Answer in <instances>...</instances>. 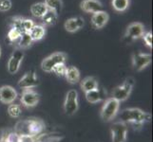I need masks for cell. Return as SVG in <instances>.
Segmentation results:
<instances>
[{
    "label": "cell",
    "instance_id": "277c9868",
    "mask_svg": "<svg viewBox=\"0 0 153 142\" xmlns=\"http://www.w3.org/2000/svg\"><path fill=\"white\" fill-rule=\"evenodd\" d=\"M134 83H135V82H134L133 78H128L124 82L122 85H119L114 88V90L112 91L111 98L115 99L116 101H118L119 102H125L126 99H128L131 91H132Z\"/></svg>",
    "mask_w": 153,
    "mask_h": 142
},
{
    "label": "cell",
    "instance_id": "1f68e13d",
    "mask_svg": "<svg viewBox=\"0 0 153 142\" xmlns=\"http://www.w3.org/2000/svg\"><path fill=\"white\" fill-rule=\"evenodd\" d=\"M152 32L151 31H149V32H146L143 35V39L145 41V43L147 46H149L152 49Z\"/></svg>",
    "mask_w": 153,
    "mask_h": 142
},
{
    "label": "cell",
    "instance_id": "7402d4cb",
    "mask_svg": "<svg viewBox=\"0 0 153 142\" xmlns=\"http://www.w3.org/2000/svg\"><path fill=\"white\" fill-rule=\"evenodd\" d=\"M42 23L46 26H53L57 23L58 20V14L54 13L53 10H48V12L45 13V15L41 18Z\"/></svg>",
    "mask_w": 153,
    "mask_h": 142
},
{
    "label": "cell",
    "instance_id": "8fae6325",
    "mask_svg": "<svg viewBox=\"0 0 153 142\" xmlns=\"http://www.w3.org/2000/svg\"><path fill=\"white\" fill-rule=\"evenodd\" d=\"M39 85V81L35 75L34 71H30L20 79L18 82V86L23 89H31Z\"/></svg>",
    "mask_w": 153,
    "mask_h": 142
},
{
    "label": "cell",
    "instance_id": "d6986e66",
    "mask_svg": "<svg viewBox=\"0 0 153 142\" xmlns=\"http://www.w3.org/2000/svg\"><path fill=\"white\" fill-rule=\"evenodd\" d=\"M81 88L87 93L98 88V81L94 77H87L81 82Z\"/></svg>",
    "mask_w": 153,
    "mask_h": 142
},
{
    "label": "cell",
    "instance_id": "4fadbf2b",
    "mask_svg": "<svg viewBox=\"0 0 153 142\" xmlns=\"http://www.w3.org/2000/svg\"><path fill=\"white\" fill-rule=\"evenodd\" d=\"M21 102L27 107H33L39 102V95L33 89H26L21 96Z\"/></svg>",
    "mask_w": 153,
    "mask_h": 142
},
{
    "label": "cell",
    "instance_id": "d6a6232c",
    "mask_svg": "<svg viewBox=\"0 0 153 142\" xmlns=\"http://www.w3.org/2000/svg\"><path fill=\"white\" fill-rule=\"evenodd\" d=\"M0 57H1V46H0Z\"/></svg>",
    "mask_w": 153,
    "mask_h": 142
},
{
    "label": "cell",
    "instance_id": "2e32d148",
    "mask_svg": "<svg viewBox=\"0 0 153 142\" xmlns=\"http://www.w3.org/2000/svg\"><path fill=\"white\" fill-rule=\"evenodd\" d=\"M84 24H85L84 19L80 16H77V17H72L68 19L65 22L64 27L68 32L73 33L78 31L80 29H82L84 27Z\"/></svg>",
    "mask_w": 153,
    "mask_h": 142
},
{
    "label": "cell",
    "instance_id": "603a6c76",
    "mask_svg": "<svg viewBox=\"0 0 153 142\" xmlns=\"http://www.w3.org/2000/svg\"><path fill=\"white\" fill-rule=\"evenodd\" d=\"M33 42V41L31 39L29 32H23V33H21L19 39L16 41V43H17L18 49H27V47H29Z\"/></svg>",
    "mask_w": 153,
    "mask_h": 142
},
{
    "label": "cell",
    "instance_id": "3957f363",
    "mask_svg": "<svg viewBox=\"0 0 153 142\" xmlns=\"http://www.w3.org/2000/svg\"><path fill=\"white\" fill-rule=\"evenodd\" d=\"M120 102L113 98L105 99L101 109V118L104 121H109L113 119L118 114Z\"/></svg>",
    "mask_w": 153,
    "mask_h": 142
},
{
    "label": "cell",
    "instance_id": "9c48e42d",
    "mask_svg": "<svg viewBox=\"0 0 153 142\" xmlns=\"http://www.w3.org/2000/svg\"><path fill=\"white\" fill-rule=\"evenodd\" d=\"M144 33H145V27L143 24L139 22L131 23L126 28L125 38L128 40H136L143 37Z\"/></svg>",
    "mask_w": 153,
    "mask_h": 142
},
{
    "label": "cell",
    "instance_id": "484cf974",
    "mask_svg": "<svg viewBox=\"0 0 153 142\" xmlns=\"http://www.w3.org/2000/svg\"><path fill=\"white\" fill-rule=\"evenodd\" d=\"M23 20H24V18L21 17V16H13V17H12V18L10 19V28L17 29V30L20 31V32H24L23 26H22Z\"/></svg>",
    "mask_w": 153,
    "mask_h": 142
},
{
    "label": "cell",
    "instance_id": "30bf717a",
    "mask_svg": "<svg viewBox=\"0 0 153 142\" xmlns=\"http://www.w3.org/2000/svg\"><path fill=\"white\" fill-rule=\"evenodd\" d=\"M152 60L151 54L135 53L132 56V65L136 71H142L149 65Z\"/></svg>",
    "mask_w": 153,
    "mask_h": 142
},
{
    "label": "cell",
    "instance_id": "ffe728a7",
    "mask_svg": "<svg viewBox=\"0 0 153 142\" xmlns=\"http://www.w3.org/2000/svg\"><path fill=\"white\" fill-rule=\"evenodd\" d=\"M30 35L33 41H39L45 37L46 28L44 25H34V27L30 31Z\"/></svg>",
    "mask_w": 153,
    "mask_h": 142
},
{
    "label": "cell",
    "instance_id": "ba28073f",
    "mask_svg": "<svg viewBox=\"0 0 153 142\" xmlns=\"http://www.w3.org/2000/svg\"><path fill=\"white\" fill-rule=\"evenodd\" d=\"M111 139L112 142H125L128 134V125L124 122L116 121L111 126Z\"/></svg>",
    "mask_w": 153,
    "mask_h": 142
},
{
    "label": "cell",
    "instance_id": "5bb4252c",
    "mask_svg": "<svg viewBox=\"0 0 153 142\" xmlns=\"http://www.w3.org/2000/svg\"><path fill=\"white\" fill-rule=\"evenodd\" d=\"M108 20H109L108 13L104 12V10H99L97 13H92L91 25L95 29H100L108 24Z\"/></svg>",
    "mask_w": 153,
    "mask_h": 142
},
{
    "label": "cell",
    "instance_id": "8992f818",
    "mask_svg": "<svg viewBox=\"0 0 153 142\" xmlns=\"http://www.w3.org/2000/svg\"><path fill=\"white\" fill-rule=\"evenodd\" d=\"M78 93L76 90H70L67 95L64 102V111L68 116H73L78 110Z\"/></svg>",
    "mask_w": 153,
    "mask_h": 142
},
{
    "label": "cell",
    "instance_id": "44dd1931",
    "mask_svg": "<svg viewBox=\"0 0 153 142\" xmlns=\"http://www.w3.org/2000/svg\"><path fill=\"white\" fill-rule=\"evenodd\" d=\"M65 77L68 82L77 83L79 81H80V71H79V69L75 66L67 67Z\"/></svg>",
    "mask_w": 153,
    "mask_h": 142
},
{
    "label": "cell",
    "instance_id": "6da1fadb",
    "mask_svg": "<svg viewBox=\"0 0 153 142\" xmlns=\"http://www.w3.org/2000/svg\"><path fill=\"white\" fill-rule=\"evenodd\" d=\"M118 121L124 122L126 125L130 124L134 127L136 126L140 127L146 122L149 121L151 119V116L139 108H128L123 110L118 115Z\"/></svg>",
    "mask_w": 153,
    "mask_h": 142
},
{
    "label": "cell",
    "instance_id": "4dcf8cb0",
    "mask_svg": "<svg viewBox=\"0 0 153 142\" xmlns=\"http://www.w3.org/2000/svg\"><path fill=\"white\" fill-rule=\"evenodd\" d=\"M12 8V1L10 0H0V12H8Z\"/></svg>",
    "mask_w": 153,
    "mask_h": 142
},
{
    "label": "cell",
    "instance_id": "7a4b0ae2",
    "mask_svg": "<svg viewBox=\"0 0 153 142\" xmlns=\"http://www.w3.org/2000/svg\"><path fill=\"white\" fill-rule=\"evenodd\" d=\"M16 127V131L20 135L30 136L41 132L43 124L38 120H26V121L19 122Z\"/></svg>",
    "mask_w": 153,
    "mask_h": 142
},
{
    "label": "cell",
    "instance_id": "83f0119b",
    "mask_svg": "<svg viewBox=\"0 0 153 142\" xmlns=\"http://www.w3.org/2000/svg\"><path fill=\"white\" fill-rule=\"evenodd\" d=\"M8 113L12 118H18L21 115V108L17 104H10L8 108Z\"/></svg>",
    "mask_w": 153,
    "mask_h": 142
},
{
    "label": "cell",
    "instance_id": "5b68a950",
    "mask_svg": "<svg viewBox=\"0 0 153 142\" xmlns=\"http://www.w3.org/2000/svg\"><path fill=\"white\" fill-rule=\"evenodd\" d=\"M67 61V55L64 52H55L51 55L48 56L42 61L41 63V68L45 72H51L53 67L57 65L65 64Z\"/></svg>",
    "mask_w": 153,
    "mask_h": 142
},
{
    "label": "cell",
    "instance_id": "9a60e30c",
    "mask_svg": "<svg viewBox=\"0 0 153 142\" xmlns=\"http://www.w3.org/2000/svg\"><path fill=\"white\" fill-rule=\"evenodd\" d=\"M80 8L85 13H94L102 10L103 5L99 0H83L80 4Z\"/></svg>",
    "mask_w": 153,
    "mask_h": 142
},
{
    "label": "cell",
    "instance_id": "cb8c5ba5",
    "mask_svg": "<svg viewBox=\"0 0 153 142\" xmlns=\"http://www.w3.org/2000/svg\"><path fill=\"white\" fill-rule=\"evenodd\" d=\"M45 5L49 10H53L57 14L60 13L63 8V1L62 0H45Z\"/></svg>",
    "mask_w": 153,
    "mask_h": 142
},
{
    "label": "cell",
    "instance_id": "7c38bea8",
    "mask_svg": "<svg viewBox=\"0 0 153 142\" xmlns=\"http://www.w3.org/2000/svg\"><path fill=\"white\" fill-rule=\"evenodd\" d=\"M17 98V92L10 85H4L0 87V102L5 104L13 103Z\"/></svg>",
    "mask_w": 153,
    "mask_h": 142
},
{
    "label": "cell",
    "instance_id": "e0dca14e",
    "mask_svg": "<svg viewBox=\"0 0 153 142\" xmlns=\"http://www.w3.org/2000/svg\"><path fill=\"white\" fill-rule=\"evenodd\" d=\"M105 97H107V92H105L104 89L96 88L92 91L86 93L87 101L91 103H97L102 101H105Z\"/></svg>",
    "mask_w": 153,
    "mask_h": 142
},
{
    "label": "cell",
    "instance_id": "f546056e",
    "mask_svg": "<svg viewBox=\"0 0 153 142\" xmlns=\"http://www.w3.org/2000/svg\"><path fill=\"white\" fill-rule=\"evenodd\" d=\"M66 71H67V66L65 65V64H60V65H55L51 72L55 73L57 76L63 77L66 75Z\"/></svg>",
    "mask_w": 153,
    "mask_h": 142
},
{
    "label": "cell",
    "instance_id": "d4e9b609",
    "mask_svg": "<svg viewBox=\"0 0 153 142\" xmlns=\"http://www.w3.org/2000/svg\"><path fill=\"white\" fill-rule=\"evenodd\" d=\"M111 5L116 12L122 13L128 9L130 5V0H112Z\"/></svg>",
    "mask_w": 153,
    "mask_h": 142
},
{
    "label": "cell",
    "instance_id": "ac0fdd59",
    "mask_svg": "<svg viewBox=\"0 0 153 142\" xmlns=\"http://www.w3.org/2000/svg\"><path fill=\"white\" fill-rule=\"evenodd\" d=\"M48 8L45 5L44 2H37L34 3L30 6V13L34 17L42 18L45 15V13L48 12Z\"/></svg>",
    "mask_w": 153,
    "mask_h": 142
},
{
    "label": "cell",
    "instance_id": "4316f807",
    "mask_svg": "<svg viewBox=\"0 0 153 142\" xmlns=\"http://www.w3.org/2000/svg\"><path fill=\"white\" fill-rule=\"evenodd\" d=\"M21 33H23V32H20L19 30L10 28V30H9V32H8V34H7L8 41L10 42V43H15V42H16L19 39Z\"/></svg>",
    "mask_w": 153,
    "mask_h": 142
},
{
    "label": "cell",
    "instance_id": "f1b7e54d",
    "mask_svg": "<svg viewBox=\"0 0 153 142\" xmlns=\"http://www.w3.org/2000/svg\"><path fill=\"white\" fill-rule=\"evenodd\" d=\"M34 25H35V23H34V21L33 19L24 18L23 23H22L24 32H30V31L31 30V29L34 27Z\"/></svg>",
    "mask_w": 153,
    "mask_h": 142
},
{
    "label": "cell",
    "instance_id": "52a82bcc",
    "mask_svg": "<svg viewBox=\"0 0 153 142\" xmlns=\"http://www.w3.org/2000/svg\"><path fill=\"white\" fill-rule=\"evenodd\" d=\"M23 59H24L23 50L20 49H15L8 61L7 67H8L9 73H10V74H15L16 72H18Z\"/></svg>",
    "mask_w": 153,
    "mask_h": 142
}]
</instances>
